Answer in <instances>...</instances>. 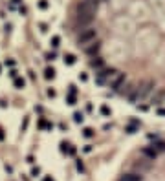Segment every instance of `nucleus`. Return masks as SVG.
I'll list each match as a JSON object with an SVG mask.
<instances>
[{
	"instance_id": "1",
	"label": "nucleus",
	"mask_w": 165,
	"mask_h": 181,
	"mask_svg": "<svg viewBox=\"0 0 165 181\" xmlns=\"http://www.w3.org/2000/svg\"><path fill=\"white\" fill-rule=\"evenodd\" d=\"M116 77H117V70L116 68H103V70H99L96 73V82L103 86V84H107V82H112Z\"/></svg>"
},
{
	"instance_id": "2",
	"label": "nucleus",
	"mask_w": 165,
	"mask_h": 181,
	"mask_svg": "<svg viewBox=\"0 0 165 181\" xmlns=\"http://www.w3.org/2000/svg\"><path fill=\"white\" fill-rule=\"evenodd\" d=\"M59 150H61V154L68 155V157H73V155L77 154V147L73 143H70V141H61V145H59Z\"/></svg>"
},
{
	"instance_id": "3",
	"label": "nucleus",
	"mask_w": 165,
	"mask_h": 181,
	"mask_svg": "<svg viewBox=\"0 0 165 181\" xmlns=\"http://www.w3.org/2000/svg\"><path fill=\"white\" fill-rule=\"evenodd\" d=\"M96 37H97V31L96 29H84V31L79 35V44H84V46H86V44H90L92 42V40H96Z\"/></svg>"
},
{
	"instance_id": "4",
	"label": "nucleus",
	"mask_w": 165,
	"mask_h": 181,
	"mask_svg": "<svg viewBox=\"0 0 165 181\" xmlns=\"http://www.w3.org/2000/svg\"><path fill=\"white\" fill-rule=\"evenodd\" d=\"M125 82H127V75H125V73H117V77L110 82V88H112V92H119Z\"/></svg>"
},
{
	"instance_id": "5",
	"label": "nucleus",
	"mask_w": 165,
	"mask_h": 181,
	"mask_svg": "<svg viewBox=\"0 0 165 181\" xmlns=\"http://www.w3.org/2000/svg\"><path fill=\"white\" fill-rule=\"evenodd\" d=\"M66 104L70 106H75L77 104V86H70L66 92Z\"/></svg>"
},
{
	"instance_id": "6",
	"label": "nucleus",
	"mask_w": 165,
	"mask_h": 181,
	"mask_svg": "<svg viewBox=\"0 0 165 181\" xmlns=\"http://www.w3.org/2000/svg\"><path fill=\"white\" fill-rule=\"evenodd\" d=\"M99 49H101V44L99 42H90V44H86L84 51H86V55H90V57H96L99 53Z\"/></svg>"
},
{
	"instance_id": "7",
	"label": "nucleus",
	"mask_w": 165,
	"mask_h": 181,
	"mask_svg": "<svg viewBox=\"0 0 165 181\" xmlns=\"http://www.w3.org/2000/svg\"><path fill=\"white\" fill-rule=\"evenodd\" d=\"M139 126H141V123H139L138 119H132L130 123L125 126V132L127 134H136V132H139Z\"/></svg>"
},
{
	"instance_id": "8",
	"label": "nucleus",
	"mask_w": 165,
	"mask_h": 181,
	"mask_svg": "<svg viewBox=\"0 0 165 181\" xmlns=\"http://www.w3.org/2000/svg\"><path fill=\"white\" fill-rule=\"evenodd\" d=\"M141 154L145 155V157H147V159H151V161H154V159H156L158 157V152H156V150H154L152 147H151V145H149V147H143V150H141Z\"/></svg>"
},
{
	"instance_id": "9",
	"label": "nucleus",
	"mask_w": 165,
	"mask_h": 181,
	"mask_svg": "<svg viewBox=\"0 0 165 181\" xmlns=\"http://www.w3.org/2000/svg\"><path fill=\"white\" fill-rule=\"evenodd\" d=\"M37 126H39V130H53V123L48 121L46 117H41L39 123H37Z\"/></svg>"
},
{
	"instance_id": "10",
	"label": "nucleus",
	"mask_w": 165,
	"mask_h": 181,
	"mask_svg": "<svg viewBox=\"0 0 165 181\" xmlns=\"http://www.w3.org/2000/svg\"><path fill=\"white\" fill-rule=\"evenodd\" d=\"M103 64H105V60H103L101 57H94L92 60H90V68L96 70V72H99V70L103 68Z\"/></svg>"
},
{
	"instance_id": "11",
	"label": "nucleus",
	"mask_w": 165,
	"mask_h": 181,
	"mask_svg": "<svg viewBox=\"0 0 165 181\" xmlns=\"http://www.w3.org/2000/svg\"><path fill=\"white\" fill-rule=\"evenodd\" d=\"M62 60H64V64H66V66H73V64L77 62V55H75V53H64Z\"/></svg>"
},
{
	"instance_id": "12",
	"label": "nucleus",
	"mask_w": 165,
	"mask_h": 181,
	"mask_svg": "<svg viewBox=\"0 0 165 181\" xmlns=\"http://www.w3.org/2000/svg\"><path fill=\"white\" fill-rule=\"evenodd\" d=\"M151 147L156 150L158 154H163V152H165V141H163V139H156V141L151 145Z\"/></svg>"
},
{
	"instance_id": "13",
	"label": "nucleus",
	"mask_w": 165,
	"mask_h": 181,
	"mask_svg": "<svg viewBox=\"0 0 165 181\" xmlns=\"http://www.w3.org/2000/svg\"><path fill=\"white\" fill-rule=\"evenodd\" d=\"M117 181H141V176L139 174H123Z\"/></svg>"
},
{
	"instance_id": "14",
	"label": "nucleus",
	"mask_w": 165,
	"mask_h": 181,
	"mask_svg": "<svg viewBox=\"0 0 165 181\" xmlns=\"http://www.w3.org/2000/svg\"><path fill=\"white\" fill-rule=\"evenodd\" d=\"M13 86L17 88V90L26 88V79H24V77H20V75H18V77H15V79H13Z\"/></svg>"
},
{
	"instance_id": "15",
	"label": "nucleus",
	"mask_w": 165,
	"mask_h": 181,
	"mask_svg": "<svg viewBox=\"0 0 165 181\" xmlns=\"http://www.w3.org/2000/svg\"><path fill=\"white\" fill-rule=\"evenodd\" d=\"M24 6V4H22V0H9V9H11V11H18V9H20Z\"/></svg>"
},
{
	"instance_id": "16",
	"label": "nucleus",
	"mask_w": 165,
	"mask_h": 181,
	"mask_svg": "<svg viewBox=\"0 0 165 181\" xmlns=\"http://www.w3.org/2000/svg\"><path fill=\"white\" fill-rule=\"evenodd\" d=\"M83 121H84V113L81 112V110H77V112H73V123L81 124Z\"/></svg>"
},
{
	"instance_id": "17",
	"label": "nucleus",
	"mask_w": 165,
	"mask_h": 181,
	"mask_svg": "<svg viewBox=\"0 0 165 181\" xmlns=\"http://www.w3.org/2000/svg\"><path fill=\"white\" fill-rule=\"evenodd\" d=\"M50 46H52L53 49L59 48V46H61V37H59V35H53V37L50 38Z\"/></svg>"
},
{
	"instance_id": "18",
	"label": "nucleus",
	"mask_w": 165,
	"mask_h": 181,
	"mask_svg": "<svg viewBox=\"0 0 165 181\" xmlns=\"http://www.w3.org/2000/svg\"><path fill=\"white\" fill-rule=\"evenodd\" d=\"M44 77H46L48 80H53L55 79V70L53 68H46L44 70Z\"/></svg>"
},
{
	"instance_id": "19",
	"label": "nucleus",
	"mask_w": 165,
	"mask_h": 181,
	"mask_svg": "<svg viewBox=\"0 0 165 181\" xmlns=\"http://www.w3.org/2000/svg\"><path fill=\"white\" fill-rule=\"evenodd\" d=\"M37 7L41 9V11H46V9L50 7V2H48V0H39V2H37Z\"/></svg>"
},
{
	"instance_id": "20",
	"label": "nucleus",
	"mask_w": 165,
	"mask_h": 181,
	"mask_svg": "<svg viewBox=\"0 0 165 181\" xmlns=\"http://www.w3.org/2000/svg\"><path fill=\"white\" fill-rule=\"evenodd\" d=\"M44 59H46L48 62H53V60L57 59V53H55V51H48L46 55H44Z\"/></svg>"
},
{
	"instance_id": "21",
	"label": "nucleus",
	"mask_w": 165,
	"mask_h": 181,
	"mask_svg": "<svg viewBox=\"0 0 165 181\" xmlns=\"http://www.w3.org/2000/svg\"><path fill=\"white\" fill-rule=\"evenodd\" d=\"M99 112H101L105 117H110V108L107 106V104H101V108H99Z\"/></svg>"
},
{
	"instance_id": "22",
	"label": "nucleus",
	"mask_w": 165,
	"mask_h": 181,
	"mask_svg": "<svg viewBox=\"0 0 165 181\" xmlns=\"http://www.w3.org/2000/svg\"><path fill=\"white\" fill-rule=\"evenodd\" d=\"M28 126H29V117H24L22 124H20V132H26V130H28Z\"/></svg>"
},
{
	"instance_id": "23",
	"label": "nucleus",
	"mask_w": 165,
	"mask_h": 181,
	"mask_svg": "<svg viewBox=\"0 0 165 181\" xmlns=\"http://www.w3.org/2000/svg\"><path fill=\"white\" fill-rule=\"evenodd\" d=\"M83 135H84L86 139L94 137V130H92V128H84V130H83Z\"/></svg>"
},
{
	"instance_id": "24",
	"label": "nucleus",
	"mask_w": 165,
	"mask_h": 181,
	"mask_svg": "<svg viewBox=\"0 0 165 181\" xmlns=\"http://www.w3.org/2000/svg\"><path fill=\"white\" fill-rule=\"evenodd\" d=\"M75 168H77V172H84V163H83L81 159L75 161Z\"/></svg>"
},
{
	"instance_id": "25",
	"label": "nucleus",
	"mask_w": 165,
	"mask_h": 181,
	"mask_svg": "<svg viewBox=\"0 0 165 181\" xmlns=\"http://www.w3.org/2000/svg\"><path fill=\"white\" fill-rule=\"evenodd\" d=\"M41 168H39V167H33L31 168V176H33V178H41Z\"/></svg>"
},
{
	"instance_id": "26",
	"label": "nucleus",
	"mask_w": 165,
	"mask_h": 181,
	"mask_svg": "<svg viewBox=\"0 0 165 181\" xmlns=\"http://www.w3.org/2000/svg\"><path fill=\"white\" fill-rule=\"evenodd\" d=\"M9 77H11V79H15V77H18V72H17V70H15V68H11V70H9Z\"/></svg>"
},
{
	"instance_id": "27",
	"label": "nucleus",
	"mask_w": 165,
	"mask_h": 181,
	"mask_svg": "<svg viewBox=\"0 0 165 181\" xmlns=\"http://www.w3.org/2000/svg\"><path fill=\"white\" fill-rule=\"evenodd\" d=\"M4 64H6V66H9V68H13V66H15V60H13V59H7Z\"/></svg>"
},
{
	"instance_id": "28",
	"label": "nucleus",
	"mask_w": 165,
	"mask_h": 181,
	"mask_svg": "<svg viewBox=\"0 0 165 181\" xmlns=\"http://www.w3.org/2000/svg\"><path fill=\"white\" fill-rule=\"evenodd\" d=\"M79 80H83V82H86V80H88V73H81V75H79Z\"/></svg>"
},
{
	"instance_id": "29",
	"label": "nucleus",
	"mask_w": 165,
	"mask_h": 181,
	"mask_svg": "<svg viewBox=\"0 0 165 181\" xmlns=\"http://www.w3.org/2000/svg\"><path fill=\"white\" fill-rule=\"evenodd\" d=\"M138 110L139 112H149V106L147 104H141V106H138Z\"/></svg>"
},
{
	"instance_id": "30",
	"label": "nucleus",
	"mask_w": 165,
	"mask_h": 181,
	"mask_svg": "<svg viewBox=\"0 0 165 181\" xmlns=\"http://www.w3.org/2000/svg\"><path fill=\"white\" fill-rule=\"evenodd\" d=\"M18 13H20V15H28V7H26V6H22L20 9H18Z\"/></svg>"
},
{
	"instance_id": "31",
	"label": "nucleus",
	"mask_w": 165,
	"mask_h": 181,
	"mask_svg": "<svg viewBox=\"0 0 165 181\" xmlns=\"http://www.w3.org/2000/svg\"><path fill=\"white\" fill-rule=\"evenodd\" d=\"M41 181H55V179L52 178V176H42V178H41Z\"/></svg>"
},
{
	"instance_id": "32",
	"label": "nucleus",
	"mask_w": 165,
	"mask_h": 181,
	"mask_svg": "<svg viewBox=\"0 0 165 181\" xmlns=\"http://www.w3.org/2000/svg\"><path fill=\"white\" fill-rule=\"evenodd\" d=\"M55 95H57V93H55V90L50 88V90H48V97H55Z\"/></svg>"
},
{
	"instance_id": "33",
	"label": "nucleus",
	"mask_w": 165,
	"mask_h": 181,
	"mask_svg": "<svg viewBox=\"0 0 165 181\" xmlns=\"http://www.w3.org/2000/svg\"><path fill=\"white\" fill-rule=\"evenodd\" d=\"M0 106L6 108V106H7V101H6V99H0Z\"/></svg>"
},
{
	"instance_id": "34",
	"label": "nucleus",
	"mask_w": 165,
	"mask_h": 181,
	"mask_svg": "<svg viewBox=\"0 0 165 181\" xmlns=\"http://www.w3.org/2000/svg\"><path fill=\"white\" fill-rule=\"evenodd\" d=\"M4 137H6V134H4V128L0 126V141H4Z\"/></svg>"
},
{
	"instance_id": "35",
	"label": "nucleus",
	"mask_w": 165,
	"mask_h": 181,
	"mask_svg": "<svg viewBox=\"0 0 165 181\" xmlns=\"http://www.w3.org/2000/svg\"><path fill=\"white\" fill-rule=\"evenodd\" d=\"M84 152H86V154L92 152V145H86V147H84Z\"/></svg>"
},
{
	"instance_id": "36",
	"label": "nucleus",
	"mask_w": 165,
	"mask_h": 181,
	"mask_svg": "<svg viewBox=\"0 0 165 181\" xmlns=\"http://www.w3.org/2000/svg\"><path fill=\"white\" fill-rule=\"evenodd\" d=\"M39 26H41V31H48V26H46V24H39Z\"/></svg>"
},
{
	"instance_id": "37",
	"label": "nucleus",
	"mask_w": 165,
	"mask_h": 181,
	"mask_svg": "<svg viewBox=\"0 0 165 181\" xmlns=\"http://www.w3.org/2000/svg\"><path fill=\"white\" fill-rule=\"evenodd\" d=\"M158 113H160V115H165V110H162V108H160V110H158Z\"/></svg>"
},
{
	"instance_id": "38",
	"label": "nucleus",
	"mask_w": 165,
	"mask_h": 181,
	"mask_svg": "<svg viewBox=\"0 0 165 181\" xmlns=\"http://www.w3.org/2000/svg\"><path fill=\"white\" fill-rule=\"evenodd\" d=\"M0 72H2V66H0Z\"/></svg>"
}]
</instances>
